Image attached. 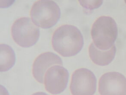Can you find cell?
Here are the masks:
<instances>
[{"mask_svg":"<svg viewBox=\"0 0 126 95\" xmlns=\"http://www.w3.org/2000/svg\"><path fill=\"white\" fill-rule=\"evenodd\" d=\"M101 95H126V78L119 72L105 73L99 80Z\"/></svg>","mask_w":126,"mask_h":95,"instance_id":"52a82bcc","label":"cell"},{"mask_svg":"<svg viewBox=\"0 0 126 95\" xmlns=\"http://www.w3.org/2000/svg\"><path fill=\"white\" fill-rule=\"evenodd\" d=\"M32 95H48L47 94L44 93H43V92H38V93H36L34 94H33Z\"/></svg>","mask_w":126,"mask_h":95,"instance_id":"7c38bea8","label":"cell"},{"mask_svg":"<svg viewBox=\"0 0 126 95\" xmlns=\"http://www.w3.org/2000/svg\"><path fill=\"white\" fill-rule=\"evenodd\" d=\"M63 62L57 55L51 52H46L36 58L32 66L33 76L40 83H44L46 71L52 66L62 65Z\"/></svg>","mask_w":126,"mask_h":95,"instance_id":"ba28073f","label":"cell"},{"mask_svg":"<svg viewBox=\"0 0 126 95\" xmlns=\"http://www.w3.org/2000/svg\"><path fill=\"white\" fill-rule=\"evenodd\" d=\"M13 39L22 47H30L35 44L40 37V29L29 17L17 19L11 27Z\"/></svg>","mask_w":126,"mask_h":95,"instance_id":"277c9868","label":"cell"},{"mask_svg":"<svg viewBox=\"0 0 126 95\" xmlns=\"http://www.w3.org/2000/svg\"><path fill=\"white\" fill-rule=\"evenodd\" d=\"M16 62V55L12 48L6 44L0 45V71H8L14 66Z\"/></svg>","mask_w":126,"mask_h":95,"instance_id":"30bf717a","label":"cell"},{"mask_svg":"<svg viewBox=\"0 0 126 95\" xmlns=\"http://www.w3.org/2000/svg\"><path fill=\"white\" fill-rule=\"evenodd\" d=\"M79 1L82 7L90 10L97 8L102 3V0H80Z\"/></svg>","mask_w":126,"mask_h":95,"instance_id":"8fae6325","label":"cell"},{"mask_svg":"<svg viewBox=\"0 0 126 95\" xmlns=\"http://www.w3.org/2000/svg\"><path fill=\"white\" fill-rule=\"evenodd\" d=\"M53 48L65 57L75 56L84 46V39L78 28L71 25H63L55 31L52 39Z\"/></svg>","mask_w":126,"mask_h":95,"instance_id":"6da1fadb","label":"cell"},{"mask_svg":"<svg viewBox=\"0 0 126 95\" xmlns=\"http://www.w3.org/2000/svg\"><path fill=\"white\" fill-rule=\"evenodd\" d=\"M118 32L114 20L108 16H102L94 23L91 34L95 47L101 50L106 51L114 45Z\"/></svg>","mask_w":126,"mask_h":95,"instance_id":"7a4b0ae2","label":"cell"},{"mask_svg":"<svg viewBox=\"0 0 126 95\" xmlns=\"http://www.w3.org/2000/svg\"><path fill=\"white\" fill-rule=\"evenodd\" d=\"M61 11L57 3L52 0H38L34 3L30 11L34 24L44 29L53 27L59 20Z\"/></svg>","mask_w":126,"mask_h":95,"instance_id":"3957f363","label":"cell"},{"mask_svg":"<svg viewBox=\"0 0 126 95\" xmlns=\"http://www.w3.org/2000/svg\"><path fill=\"white\" fill-rule=\"evenodd\" d=\"M69 73L68 70L59 65L51 67L46 71L44 76V86L50 94H61L66 88L68 83Z\"/></svg>","mask_w":126,"mask_h":95,"instance_id":"8992f818","label":"cell"},{"mask_svg":"<svg viewBox=\"0 0 126 95\" xmlns=\"http://www.w3.org/2000/svg\"><path fill=\"white\" fill-rule=\"evenodd\" d=\"M125 3H126V0H125Z\"/></svg>","mask_w":126,"mask_h":95,"instance_id":"4fadbf2b","label":"cell"},{"mask_svg":"<svg viewBox=\"0 0 126 95\" xmlns=\"http://www.w3.org/2000/svg\"><path fill=\"white\" fill-rule=\"evenodd\" d=\"M96 88V79L86 68L76 70L72 75L70 90L72 95H94Z\"/></svg>","mask_w":126,"mask_h":95,"instance_id":"5b68a950","label":"cell"},{"mask_svg":"<svg viewBox=\"0 0 126 95\" xmlns=\"http://www.w3.org/2000/svg\"><path fill=\"white\" fill-rule=\"evenodd\" d=\"M115 45L108 50L103 51L95 47L92 43L89 47V54L90 59L95 65L99 66H106L109 65L114 59L116 54Z\"/></svg>","mask_w":126,"mask_h":95,"instance_id":"9c48e42d","label":"cell"}]
</instances>
